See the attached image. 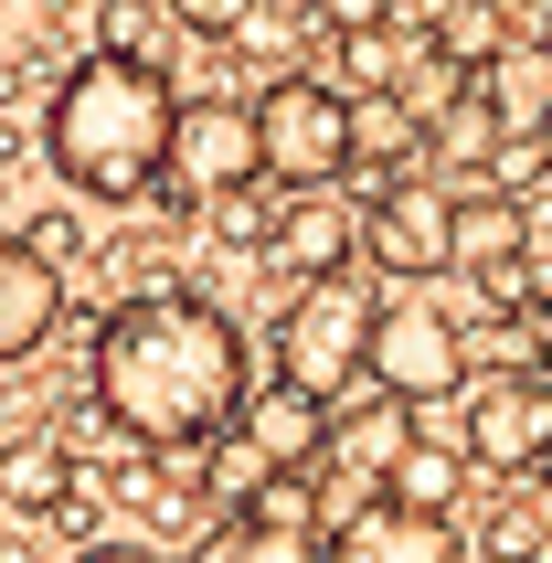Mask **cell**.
Segmentation results:
<instances>
[{
  "mask_svg": "<svg viewBox=\"0 0 552 563\" xmlns=\"http://www.w3.org/2000/svg\"><path fill=\"white\" fill-rule=\"evenodd\" d=\"M96 415L139 446H202L245 415V330L202 287H139L96 330Z\"/></svg>",
  "mask_w": 552,
  "mask_h": 563,
  "instance_id": "cell-1",
  "label": "cell"
},
{
  "mask_svg": "<svg viewBox=\"0 0 552 563\" xmlns=\"http://www.w3.org/2000/svg\"><path fill=\"white\" fill-rule=\"evenodd\" d=\"M170 128H181V96L159 75V54H118L96 43L86 64L54 75V107H43V159L86 202H139V191L170 170Z\"/></svg>",
  "mask_w": 552,
  "mask_h": 563,
  "instance_id": "cell-2",
  "label": "cell"
},
{
  "mask_svg": "<svg viewBox=\"0 0 552 563\" xmlns=\"http://www.w3.org/2000/svg\"><path fill=\"white\" fill-rule=\"evenodd\" d=\"M372 319H383L372 277H351V266L308 277L298 298H287V319H276V373L308 383V394H330V405H351L372 383Z\"/></svg>",
  "mask_w": 552,
  "mask_h": 563,
  "instance_id": "cell-3",
  "label": "cell"
},
{
  "mask_svg": "<svg viewBox=\"0 0 552 563\" xmlns=\"http://www.w3.org/2000/svg\"><path fill=\"white\" fill-rule=\"evenodd\" d=\"M457 446H467V468H478V478H499V489H531V478L552 468V373H542V362H510V373L467 383V426H457Z\"/></svg>",
  "mask_w": 552,
  "mask_h": 563,
  "instance_id": "cell-4",
  "label": "cell"
},
{
  "mask_svg": "<svg viewBox=\"0 0 552 563\" xmlns=\"http://www.w3.org/2000/svg\"><path fill=\"white\" fill-rule=\"evenodd\" d=\"M266 118V181L308 191V181H351V86L330 75H276L255 96Z\"/></svg>",
  "mask_w": 552,
  "mask_h": 563,
  "instance_id": "cell-5",
  "label": "cell"
},
{
  "mask_svg": "<svg viewBox=\"0 0 552 563\" xmlns=\"http://www.w3.org/2000/svg\"><path fill=\"white\" fill-rule=\"evenodd\" d=\"M372 383L435 415L446 394H467V330L435 298H383V319H372Z\"/></svg>",
  "mask_w": 552,
  "mask_h": 563,
  "instance_id": "cell-6",
  "label": "cell"
},
{
  "mask_svg": "<svg viewBox=\"0 0 552 563\" xmlns=\"http://www.w3.org/2000/svg\"><path fill=\"white\" fill-rule=\"evenodd\" d=\"M362 266L372 277H446L457 266V191L446 170H394L372 191V234H362Z\"/></svg>",
  "mask_w": 552,
  "mask_h": 563,
  "instance_id": "cell-7",
  "label": "cell"
},
{
  "mask_svg": "<svg viewBox=\"0 0 552 563\" xmlns=\"http://www.w3.org/2000/svg\"><path fill=\"white\" fill-rule=\"evenodd\" d=\"M170 170H181L202 202L266 181V118H255V96H191L181 128H170Z\"/></svg>",
  "mask_w": 552,
  "mask_h": 563,
  "instance_id": "cell-8",
  "label": "cell"
},
{
  "mask_svg": "<svg viewBox=\"0 0 552 563\" xmlns=\"http://www.w3.org/2000/svg\"><path fill=\"white\" fill-rule=\"evenodd\" d=\"M457 266L489 287L499 319H521L542 287H531V213L521 191H457Z\"/></svg>",
  "mask_w": 552,
  "mask_h": 563,
  "instance_id": "cell-9",
  "label": "cell"
},
{
  "mask_svg": "<svg viewBox=\"0 0 552 563\" xmlns=\"http://www.w3.org/2000/svg\"><path fill=\"white\" fill-rule=\"evenodd\" d=\"M330 563H467V542H457V510H415L372 489L351 521H330Z\"/></svg>",
  "mask_w": 552,
  "mask_h": 563,
  "instance_id": "cell-10",
  "label": "cell"
},
{
  "mask_svg": "<svg viewBox=\"0 0 552 563\" xmlns=\"http://www.w3.org/2000/svg\"><path fill=\"white\" fill-rule=\"evenodd\" d=\"M234 426H245L255 437V457H266V468H330L340 457V405L330 394H308V383H245V415H234Z\"/></svg>",
  "mask_w": 552,
  "mask_h": 563,
  "instance_id": "cell-11",
  "label": "cell"
},
{
  "mask_svg": "<svg viewBox=\"0 0 552 563\" xmlns=\"http://www.w3.org/2000/svg\"><path fill=\"white\" fill-rule=\"evenodd\" d=\"M362 234H372V202L362 191H340V181H308V191H287L276 202V266H298V277H330V266H351L362 255Z\"/></svg>",
  "mask_w": 552,
  "mask_h": 563,
  "instance_id": "cell-12",
  "label": "cell"
},
{
  "mask_svg": "<svg viewBox=\"0 0 552 563\" xmlns=\"http://www.w3.org/2000/svg\"><path fill=\"white\" fill-rule=\"evenodd\" d=\"M64 319V266L32 234H0V362H32Z\"/></svg>",
  "mask_w": 552,
  "mask_h": 563,
  "instance_id": "cell-13",
  "label": "cell"
},
{
  "mask_svg": "<svg viewBox=\"0 0 552 563\" xmlns=\"http://www.w3.org/2000/svg\"><path fill=\"white\" fill-rule=\"evenodd\" d=\"M426 43H435V32H415V22H351V32H330L340 86H351V96H404L415 64H426Z\"/></svg>",
  "mask_w": 552,
  "mask_h": 563,
  "instance_id": "cell-14",
  "label": "cell"
},
{
  "mask_svg": "<svg viewBox=\"0 0 552 563\" xmlns=\"http://www.w3.org/2000/svg\"><path fill=\"white\" fill-rule=\"evenodd\" d=\"M426 139H435V170H489L499 139H510V107H499V86H489V75H467V86L426 118Z\"/></svg>",
  "mask_w": 552,
  "mask_h": 563,
  "instance_id": "cell-15",
  "label": "cell"
},
{
  "mask_svg": "<svg viewBox=\"0 0 552 563\" xmlns=\"http://www.w3.org/2000/svg\"><path fill=\"white\" fill-rule=\"evenodd\" d=\"M0 510H22V521L75 510V457L54 437H0Z\"/></svg>",
  "mask_w": 552,
  "mask_h": 563,
  "instance_id": "cell-16",
  "label": "cell"
},
{
  "mask_svg": "<svg viewBox=\"0 0 552 563\" xmlns=\"http://www.w3.org/2000/svg\"><path fill=\"white\" fill-rule=\"evenodd\" d=\"M426 150V118H415V96H351V170H415Z\"/></svg>",
  "mask_w": 552,
  "mask_h": 563,
  "instance_id": "cell-17",
  "label": "cell"
},
{
  "mask_svg": "<svg viewBox=\"0 0 552 563\" xmlns=\"http://www.w3.org/2000/svg\"><path fill=\"white\" fill-rule=\"evenodd\" d=\"M202 563H330V532H319V521H266V510H234Z\"/></svg>",
  "mask_w": 552,
  "mask_h": 563,
  "instance_id": "cell-18",
  "label": "cell"
},
{
  "mask_svg": "<svg viewBox=\"0 0 552 563\" xmlns=\"http://www.w3.org/2000/svg\"><path fill=\"white\" fill-rule=\"evenodd\" d=\"M510 43H521V11H510V0H446V11H435V54L467 64V75H489Z\"/></svg>",
  "mask_w": 552,
  "mask_h": 563,
  "instance_id": "cell-19",
  "label": "cell"
},
{
  "mask_svg": "<svg viewBox=\"0 0 552 563\" xmlns=\"http://www.w3.org/2000/svg\"><path fill=\"white\" fill-rule=\"evenodd\" d=\"M415 426H426V405H404V394H383V383H372V405L340 415V457H362V468L383 478L404 446H415Z\"/></svg>",
  "mask_w": 552,
  "mask_h": 563,
  "instance_id": "cell-20",
  "label": "cell"
},
{
  "mask_svg": "<svg viewBox=\"0 0 552 563\" xmlns=\"http://www.w3.org/2000/svg\"><path fill=\"white\" fill-rule=\"evenodd\" d=\"M383 500H415V510H457V500H467V446L446 457V446H426V437H415V446L394 457V468H383Z\"/></svg>",
  "mask_w": 552,
  "mask_h": 563,
  "instance_id": "cell-21",
  "label": "cell"
},
{
  "mask_svg": "<svg viewBox=\"0 0 552 563\" xmlns=\"http://www.w3.org/2000/svg\"><path fill=\"white\" fill-rule=\"evenodd\" d=\"M202 223H213L234 255H266L276 245V202H255V181L245 191H213V213H202Z\"/></svg>",
  "mask_w": 552,
  "mask_h": 563,
  "instance_id": "cell-22",
  "label": "cell"
},
{
  "mask_svg": "<svg viewBox=\"0 0 552 563\" xmlns=\"http://www.w3.org/2000/svg\"><path fill=\"white\" fill-rule=\"evenodd\" d=\"M159 11H170V0H96V43H118V54H159Z\"/></svg>",
  "mask_w": 552,
  "mask_h": 563,
  "instance_id": "cell-23",
  "label": "cell"
},
{
  "mask_svg": "<svg viewBox=\"0 0 552 563\" xmlns=\"http://www.w3.org/2000/svg\"><path fill=\"white\" fill-rule=\"evenodd\" d=\"M22 234L54 255V266H86V255H96V223L86 213H43V223H22Z\"/></svg>",
  "mask_w": 552,
  "mask_h": 563,
  "instance_id": "cell-24",
  "label": "cell"
},
{
  "mask_svg": "<svg viewBox=\"0 0 552 563\" xmlns=\"http://www.w3.org/2000/svg\"><path fill=\"white\" fill-rule=\"evenodd\" d=\"M170 22H181V32H213V43H234V32L255 22V0H170Z\"/></svg>",
  "mask_w": 552,
  "mask_h": 563,
  "instance_id": "cell-25",
  "label": "cell"
},
{
  "mask_svg": "<svg viewBox=\"0 0 552 563\" xmlns=\"http://www.w3.org/2000/svg\"><path fill=\"white\" fill-rule=\"evenodd\" d=\"M521 351H531V362H542V373H552V287H542V298H531V309H521Z\"/></svg>",
  "mask_w": 552,
  "mask_h": 563,
  "instance_id": "cell-26",
  "label": "cell"
},
{
  "mask_svg": "<svg viewBox=\"0 0 552 563\" xmlns=\"http://www.w3.org/2000/svg\"><path fill=\"white\" fill-rule=\"evenodd\" d=\"M351 22H394V0H330V32H351Z\"/></svg>",
  "mask_w": 552,
  "mask_h": 563,
  "instance_id": "cell-27",
  "label": "cell"
},
{
  "mask_svg": "<svg viewBox=\"0 0 552 563\" xmlns=\"http://www.w3.org/2000/svg\"><path fill=\"white\" fill-rule=\"evenodd\" d=\"M521 43H531V54L552 64V0H531V11H521Z\"/></svg>",
  "mask_w": 552,
  "mask_h": 563,
  "instance_id": "cell-28",
  "label": "cell"
},
{
  "mask_svg": "<svg viewBox=\"0 0 552 563\" xmlns=\"http://www.w3.org/2000/svg\"><path fill=\"white\" fill-rule=\"evenodd\" d=\"M75 563H159V553H128V542H96V553H75Z\"/></svg>",
  "mask_w": 552,
  "mask_h": 563,
  "instance_id": "cell-29",
  "label": "cell"
},
{
  "mask_svg": "<svg viewBox=\"0 0 552 563\" xmlns=\"http://www.w3.org/2000/svg\"><path fill=\"white\" fill-rule=\"evenodd\" d=\"M531 500H542V521H552V468H542V478H531Z\"/></svg>",
  "mask_w": 552,
  "mask_h": 563,
  "instance_id": "cell-30",
  "label": "cell"
},
{
  "mask_svg": "<svg viewBox=\"0 0 552 563\" xmlns=\"http://www.w3.org/2000/svg\"><path fill=\"white\" fill-rule=\"evenodd\" d=\"M542 170H552V107H542Z\"/></svg>",
  "mask_w": 552,
  "mask_h": 563,
  "instance_id": "cell-31",
  "label": "cell"
},
{
  "mask_svg": "<svg viewBox=\"0 0 552 563\" xmlns=\"http://www.w3.org/2000/svg\"><path fill=\"white\" fill-rule=\"evenodd\" d=\"M0 213H11V170H0Z\"/></svg>",
  "mask_w": 552,
  "mask_h": 563,
  "instance_id": "cell-32",
  "label": "cell"
}]
</instances>
